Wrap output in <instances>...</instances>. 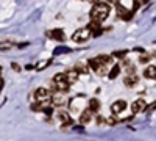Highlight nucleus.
Returning <instances> with one entry per match:
<instances>
[{
	"instance_id": "nucleus-1",
	"label": "nucleus",
	"mask_w": 156,
	"mask_h": 141,
	"mask_svg": "<svg viewBox=\"0 0 156 141\" xmlns=\"http://www.w3.org/2000/svg\"><path fill=\"white\" fill-rule=\"evenodd\" d=\"M109 14V5L108 3H94L92 9H90V20L92 22H103Z\"/></svg>"
},
{
	"instance_id": "nucleus-2",
	"label": "nucleus",
	"mask_w": 156,
	"mask_h": 141,
	"mask_svg": "<svg viewBox=\"0 0 156 141\" xmlns=\"http://www.w3.org/2000/svg\"><path fill=\"white\" fill-rule=\"evenodd\" d=\"M51 85H53L55 89H58V93H67V91H69V86H70V85L67 83V80H66V75L61 74V72L55 74Z\"/></svg>"
},
{
	"instance_id": "nucleus-3",
	"label": "nucleus",
	"mask_w": 156,
	"mask_h": 141,
	"mask_svg": "<svg viewBox=\"0 0 156 141\" xmlns=\"http://www.w3.org/2000/svg\"><path fill=\"white\" fill-rule=\"evenodd\" d=\"M90 36H92V33L87 30V27H83V28H78L72 35V41L73 43H86L87 39H90Z\"/></svg>"
},
{
	"instance_id": "nucleus-4",
	"label": "nucleus",
	"mask_w": 156,
	"mask_h": 141,
	"mask_svg": "<svg viewBox=\"0 0 156 141\" xmlns=\"http://www.w3.org/2000/svg\"><path fill=\"white\" fill-rule=\"evenodd\" d=\"M50 97H51V96H50V91H48L47 88H37L36 91H34V99H36L37 104H44V102H48Z\"/></svg>"
},
{
	"instance_id": "nucleus-5",
	"label": "nucleus",
	"mask_w": 156,
	"mask_h": 141,
	"mask_svg": "<svg viewBox=\"0 0 156 141\" xmlns=\"http://www.w3.org/2000/svg\"><path fill=\"white\" fill-rule=\"evenodd\" d=\"M89 68L92 69L97 75H105L106 74V66L105 65H100V63L95 60V58H92V60H89Z\"/></svg>"
},
{
	"instance_id": "nucleus-6",
	"label": "nucleus",
	"mask_w": 156,
	"mask_h": 141,
	"mask_svg": "<svg viewBox=\"0 0 156 141\" xmlns=\"http://www.w3.org/2000/svg\"><path fill=\"white\" fill-rule=\"evenodd\" d=\"M115 9H117V14H119V17L120 19H123V20H129L133 17V11H129V9H126L123 5H120V3H115Z\"/></svg>"
},
{
	"instance_id": "nucleus-7",
	"label": "nucleus",
	"mask_w": 156,
	"mask_h": 141,
	"mask_svg": "<svg viewBox=\"0 0 156 141\" xmlns=\"http://www.w3.org/2000/svg\"><path fill=\"white\" fill-rule=\"evenodd\" d=\"M50 99H51L50 100L51 107H62L64 104H66V100H64V97H62V93H53Z\"/></svg>"
},
{
	"instance_id": "nucleus-8",
	"label": "nucleus",
	"mask_w": 156,
	"mask_h": 141,
	"mask_svg": "<svg viewBox=\"0 0 156 141\" xmlns=\"http://www.w3.org/2000/svg\"><path fill=\"white\" fill-rule=\"evenodd\" d=\"M144 110H145V100H144V99H137V100L133 102V105H131L133 114H137V113L144 111Z\"/></svg>"
},
{
	"instance_id": "nucleus-9",
	"label": "nucleus",
	"mask_w": 156,
	"mask_h": 141,
	"mask_svg": "<svg viewBox=\"0 0 156 141\" xmlns=\"http://www.w3.org/2000/svg\"><path fill=\"white\" fill-rule=\"evenodd\" d=\"M125 108H126V102L125 100H115V102H112V105H111V111L114 114L122 113Z\"/></svg>"
},
{
	"instance_id": "nucleus-10",
	"label": "nucleus",
	"mask_w": 156,
	"mask_h": 141,
	"mask_svg": "<svg viewBox=\"0 0 156 141\" xmlns=\"http://www.w3.org/2000/svg\"><path fill=\"white\" fill-rule=\"evenodd\" d=\"M92 116H94V113L90 111L89 108H86V110H83V113L80 114V122H81L83 125H86V124H89L90 121H92Z\"/></svg>"
},
{
	"instance_id": "nucleus-11",
	"label": "nucleus",
	"mask_w": 156,
	"mask_h": 141,
	"mask_svg": "<svg viewBox=\"0 0 156 141\" xmlns=\"http://www.w3.org/2000/svg\"><path fill=\"white\" fill-rule=\"evenodd\" d=\"M50 36L53 38L55 41H59V43H64V41H66V33H64L61 28H55V30H51V32H50Z\"/></svg>"
},
{
	"instance_id": "nucleus-12",
	"label": "nucleus",
	"mask_w": 156,
	"mask_h": 141,
	"mask_svg": "<svg viewBox=\"0 0 156 141\" xmlns=\"http://www.w3.org/2000/svg\"><path fill=\"white\" fill-rule=\"evenodd\" d=\"M123 83H125V86H128V88H133V86H136V85L139 83V77H137L136 74L126 75L125 80H123Z\"/></svg>"
},
{
	"instance_id": "nucleus-13",
	"label": "nucleus",
	"mask_w": 156,
	"mask_h": 141,
	"mask_svg": "<svg viewBox=\"0 0 156 141\" xmlns=\"http://www.w3.org/2000/svg\"><path fill=\"white\" fill-rule=\"evenodd\" d=\"M58 119L62 122L64 127H69V125L72 124V119H70V116H69L67 111H62V110H61V111L58 113Z\"/></svg>"
},
{
	"instance_id": "nucleus-14",
	"label": "nucleus",
	"mask_w": 156,
	"mask_h": 141,
	"mask_svg": "<svg viewBox=\"0 0 156 141\" xmlns=\"http://www.w3.org/2000/svg\"><path fill=\"white\" fill-rule=\"evenodd\" d=\"M64 75H66V80H67L69 85H72V83H75V82L78 80V72H76L75 69L66 71V72H64Z\"/></svg>"
},
{
	"instance_id": "nucleus-15",
	"label": "nucleus",
	"mask_w": 156,
	"mask_h": 141,
	"mask_svg": "<svg viewBox=\"0 0 156 141\" xmlns=\"http://www.w3.org/2000/svg\"><path fill=\"white\" fill-rule=\"evenodd\" d=\"M144 77L145 79H156V66H147L144 69Z\"/></svg>"
},
{
	"instance_id": "nucleus-16",
	"label": "nucleus",
	"mask_w": 156,
	"mask_h": 141,
	"mask_svg": "<svg viewBox=\"0 0 156 141\" xmlns=\"http://www.w3.org/2000/svg\"><path fill=\"white\" fill-rule=\"evenodd\" d=\"M87 105H89L87 108H89L90 111H92V113H95V111H98V110H100V102H98L95 97H94V99H90V100L87 102Z\"/></svg>"
},
{
	"instance_id": "nucleus-17",
	"label": "nucleus",
	"mask_w": 156,
	"mask_h": 141,
	"mask_svg": "<svg viewBox=\"0 0 156 141\" xmlns=\"http://www.w3.org/2000/svg\"><path fill=\"white\" fill-rule=\"evenodd\" d=\"M95 60L100 63V65H105V66H108L109 63L112 61V57H109V55H98Z\"/></svg>"
},
{
	"instance_id": "nucleus-18",
	"label": "nucleus",
	"mask_w": 156,
	"mask_h": 141,
	"mask_svg": "<svg viewBox=\"0 0 156 141\" xmlns=\"http://www.w3.org/2000/svg\"><path fill=\"white\" fill-rule=\"evenodd\" d=\"M119 74H120V66H119V65H114V66H112V69H111V72H109V79H111V80H114Z\"/></svg>"
},
{
	"instance_id": "nucleus-19",
	"label": "nucleus",
	"mask_w": 156,
	"mask_h": 141,
	"mask_svg": "<svg viewBox=\"0 0 156 141\" xmlns=\"http://www.w3.org/2000/svg\"><path fill=\"white\" fill-rule=\"evenodd\" d=\"M48 65H51V60H44V61H41V63L36 66V69H37V71H44Z\"/></svg>"
},
{
	"instance_id": "nucleus-20",
	"label": "nucleus",
	"mask_w": 156,
	"mask_h": 141,
	"mask_svg": "<svg viewBox=\"0 0 156 141\" xmlns=\"http://www.w3.org/2000/svg\"><path fill=\"white\" fill-rule=\"evenodd\" d=\"M11 47H12V44H11V43H8V41L0 43V50H8V49H11Z\"/></svg>"
},
{
	"instance_id": "nucleus-21",
	"label": "nucleus",
	"mask_w": 156,
	"mask_h": 141,
	"mask_svg": "<svg viewBox=\"0 0 156 141\" xmlns=\"http://www.w3.org/2000/svg\"><path fill=\"white\" fill-rule=\"evenodd\" d=\"M139 61L142 63V65H145V63H148V61H150V55L142 54V55H140V58H139Z\"/></svg>"
},
{
	"instance_id": "nucleus-22",
	"label": "nucleus",
	"mask_w": 156,
	"mask_h": 141,
	"mask_svg": "<svg viewBox=\"0 0 156 141\" xmlns=\"http://www.w3.org/2000/svg\"><path fill=\"white\" fill-rule=\"evenodd\" d=\"M112 55H114V57H119V58H122V57H125V55H126V50H117V52H114Z\"/></svg>"
},
{
	"instance_id": "nucleus-23",
	"label": "nucleus",
	"mask_w": 156,
	"mask_h": 141,
	"mask_svg": "<svg viewBox=\"0 0 156 141\" xmlns=\"http://www.w3.org/2000/svg\"><path fill=\"white\" fill-rule=\"evenodd\" d=\"M62 52H70L69 49H62V47H58V49H55V54L58 55V54H62Z\"/></svg>"
},
{
	"instance_id": "nucleus-24",
	"label": "nucleus",
	"mask_w": 156,
	"mask_h": 141,
	"mask_svg": "<svg viewBox=\"0 0 156 141\" xmlns=\"http://www.w3.org/2000/svg\"><path fill=\"white\" fill-rule=\"evenodd\" d=\"M11 68L14 69V71H17V72L20 71V68H19V65H17V63H12V65H11Z\"/></svg>"
},
{
	"instance_id": "nucleus-25",
	"label": "nucleus",
	"mask_w": 156,
	"mask_h": 141,
	"mask_svg": "<svg viewBox=\"0 0 156 141\" xmlns=\"http://www.w3.org/2000/svg\"><path fill=\"white\" fill-rule=\"evenodd\" d=\"M103 122H105V119H103L101 116H98V118H97V124L100 125V124H103Z\"/></svg>"
},
{
	"instance_id": "nucleus-26",
	"label": "nucleus",
	"mask_w": 156,
	"mask_h": 141,
	"mask_svg": "<svg viewBox=\"0 0 156 141\" xmlns=\"http://www.w3.org/2000/svg\"><path fill=\"white\" fill-rule=\"evenodd\" d=\"M154 108H156V104H153L151 107H148V108H147V111H151V110H154Z\"/></svg>"
},
{
	"instance_id": "nucleus-27",
	"label": "nucleus",
	"mask_w": 156,
	"mask_h": 141,
	"mask_svg": "<svg viewBox=\"0 0 156 141\" xmlns=\"http://www.w3.org/2000/svg\"><path fill=\"white\" fill-rule=\"evenodd\" d=\"M108 122H109V124H115V122H117V121H115V119H114V118H111V119H108Z\"/></svg>"
},
{
	"instance_id": "nucleus-28",
	"label": "nucleus",
	"mask_w": 156,
	"mask_h": 141,
	"mask_svg": "<svg viewBox=\"0 0 156 141\" xmlns=\"http://www.w3.org/2000/svg\"><path fill=\"white\" fill-rule=\"evenodd\" d=\"M0 71H2V68H0Z\"/></svg>"
}]
</instances>
